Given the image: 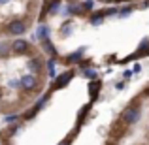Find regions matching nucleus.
<instances>
[{
    "instance_id": "1",
    "label": "nucleus",
    "mask_w": 149,
    "mask_h": 145,
    "mask_svg": "<svg viewBox=\"0 0 149 145\" xmlns=\"http://www.w3.org/2000/svg\"><path fill=\"white\" fill-rule=\"evenodd\" d=\"M140 117H142V109H140L138 104H130L121 111V121H123L125 124H128V126L136 124L140 121Z\"/></svg>"
},
{
    "instance_id": "2",
    "label": "nucleus",
    "mask_w": 149,
    "mask_h": 145,
    "mask_svg": "<svg viewBox=\"0 0 149 145\" xmlns=\"http://www.w3.org/2000/svg\"><path fill=\"white\" fill-rule=\"evenodd\" d=\"M30 51V44L26 40H23V38H15L13 42H11V53H17V55H25Z\"/></svg>"
},
{
    "instance_id": "3",
    "label": "nucleus",
    "mask_w": 149,
    "mask_h": 145,
    "mask_svg": "<svg viewBox=\"0 0 149 145\" xmlns=\"http://www.w3.org/2000/svg\"><path fill=\"white\" fill-rule=\"evenodd\" d=\"M26 32V23L25 21H19V19H15V21H11L10 25H8V34H11V36H21V34Z\"/></svg>"
},
{
    "instance_id": "4",
    "label": "nucleus",
    "mask_w": 149,
    "mask_h": 145,
    "mask_svg": "<svg viewBox=\"0 0 149 145\" xmlns=\"http://www.w3.org/2000/svg\"><path fill=\"white\" fill-rule=\"evenodd\" d=\"M19 81H21L23 91H34V89H38V77L34 76V74H26V76H23Z\"/></svg>"
},
{
    "instance_id": "5",
    "label": "nucleus",
    "mask_w": 149,
    "mask_h": 145,
    "mask_svg": "<svg viewBox=\"0 0 149 145\" xmlns=\"http://www.w3.org/2000/svg\"><path fill=\"white\" fill-rule=\"evenodd\" d=\"M74 77V70H68V72H64L62 76H58L57 77V81H55V89H61V87H64L66 83H68L70 79Z\"/></svg>"
},
{
    "instance_id": "6",
    "label": "nucleus",
    "mask_w": 149,
    "mask_h": 145,
    "mask_svg": "<svg viewBox=\"0 0 149 145\" xmlns=\"http://www.w3.org/2000/svg\"><path fill=\"white\" fill-rule=\"evenodd\" d=\"M36 38H38V40H42V42L49 40V28H47V26H40L38 32H36Z\"/></svg>"
},
{
    "instance_id": "7",
    "label": "nucleus",
    "mask_w": 149,
    "mask_h": 145,
    "mask_svg": "<svg viewBox=\"0 0 149 145\" xmlns=\"http://www.w3.org/2000/svg\"><path fill=\"white\" fill-rule=\"evenodd\" d=\"M11 53V44L8 42H0V57H6V55Z\"/></svg>"
},
{
    "instance_id": "8",
    "label": "nucleus",
    "mask_w": 149,
    "mask_h": 145,
    "mask_svg": "<svg viewBox=\"0 0 149 145\" xmlns=\"http://www.w3.org/2000/svg\"><path fill=\"white\" fill-rule=\"evenodd\" d=\"M104 11H96V13H93V17H91V25H100L102 21H104Z\"/></svg>"
},
{
    "instance_id": "9",
    "label": "nucleus",
    "mask_w": 149,
    "mask_h": 145,
    "mask_svg": "<svg viewBox=\"0 0 149 145\" xmlns=\"http://www.w3.org/2000/svg\"><path fill=\"white\" fill-rule=\"evenodd\" d=\"M42 47H44L45 51H47V53L51 55V57H55V55H57V49L53 47V44H51L49 40H45V42H42Z\"/></svg>"
},
{
    "instance_id": "10",
    "label": "nucleus",
    "mask_w": 149,
    "mask_h": 145,
    "mask_svg": "<svg viewBox=\"0 0 149 145\" xmlns=\"http://www.w3.org/2000/svg\"><path fill=\"white\" fill-rule=\"evenodd\" d=\"M81 57H83V49H79V51H76L74 55H70L68 60L70 62H77V60H81Z\"/></svg>"
},
{
    "instance_id": "11",
    "label": "nucleus",
    "mask_w": 149,
    "mask_h": 145,
    "mask_svg": "<svg viewBox=\"0 0 149 145\" xmlns=\"http://www.w3.org/2000/svg\"><path fill=\"white\" fill-rule=\"evenodd\" d=\"M30 68L36 70V72L42 70V60H40V58H32V60H30Z\"/></svg>"
},
{
    "instance_id": "12",
    "label": "nucleus",
    "mask_w": 149,
    "mask_h": 145,
    "mask_svg": "<svg viewBox=\"0 0 149 145\" xmlns=\"http://www.w3.org/2000/svg\"><path fill=\"white\" fill-rule=\"evenodd\" d=\"M100 87H102V83H98V81H93V85H91V94L96 96V92H98Z\"/></svg>"
},
{
    "instance_id": "13",
    "label": "nucleus",
    "mask_w": 149,
    "mask_h": 145,
    "mask_svg": "<svg viewBox=\"0 0 149 145\" xmlns=\"http://www.w3.org/2000/svg\"><path fill=\"white\" fill-rule=\"evenodd\" d=\"M47 70H49V76L53 77L55 76V58H51V60L47 62Z\"/></svg>"
},
{
    "instance_id": "14",
    "label": "nucleus",
    "mask_w": 149,
    "mask_h": 145,
    "mask_svg": "<svg viewBox=\"0 0 149 145\" xmlns=\"http://www.w3.org/2000/svg\"><path fill=\"white\" fill-rule=\"evenodd\" d=\"M132 11V6H125V10H121L119 11V15H128Z\"/></svg>"
},
{
    "instance_id": "15",
    "label": "nucleus",
    "mask_w": 149,
    "mask_h": 145,
    "mask_svg": "<svg viewBox=\"0 0 149 145\" xmlns=\"http://www.w3.org/2000/svg\"><path fill=\"white\" fill-rule=\"evenodd\" d=\"M81 6H83V11H89V10L93 8V2H91V0H87V2H85V4H81Z\"/></svg>"
},
{
    "instance_id": "16",
    "label": "nucleus",
    "mask_w": 149,
    "mask_h": 145,
    "mask_svg": "<svg viewBox=\"0 0 149 145\" xmlns=\"http://www.w3.org/2000/svg\"><path fill=\"white\" fill-rule=\"evenodd\" d=\"M85 77H96V72H95V70H85Z\"/></svg>"
},
{
    "instance_id": "17",
    "label": "nucleus",
    "mask_w": 149,
    "mask_h": 145,
    "mask_svg": "<svg viewBox=\"0 0 149 145\" xmlns=\"http://www.w3.org/2000/svg\"><path fill=\"white\" fill-rule=\"evenodd\" d=\"M17 119V115H10V117H6V123H11V121H15Z\"/></svg>"
},
{
    "instance_id": "18",
    "label": "nucleus",
    "mask_w": 149,
    "mask_h": 145,
    "mask_svg": "<svg viewBox=\"0 0 149 145\" xmlns=\"http://www.w3.org/2000/svg\"><path fill=\"white\" fill-rule=\"evenodd\" d=\"M8 2H10V0H0V4H8Z\"/></svg>"
},
{
    "instance_id": "19",
    "label": "nucleus",
    "mask_w": 149,
    "mask_h": 145,
    "mask_svg": "<svg viewBox=\"0 0 149 145\" xmlns=\"http://www.w3.org/2000/svg\"><path fill=\"white\" fill-rule=\"evenodd\" d=\"M100 2H111V0H100Z\"/></svg>"
},
{
    "instance_id": "20",
    "label": "nucleus",
    "mask_w": 149,
    "mask_h": 145,
    "mask_svg": "<svg viewBox=\"0 0 149 145\" xmlns=\"http://www.w3.org/2000/svg\"><path fill=\"white\" fill-rule=\"evenodd\" d=\"M0 98H2V91H0Z\"/></svg>"
}]
</instances>
